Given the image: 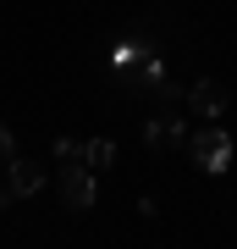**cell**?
Returning <instances> with one entry per match:
<instances>
[{"label": "cell", "mask_w": 237, "mask_h": 249, "mask_svg": "<svg viewBox=\"0 0 237 249\" xmlns=\"http://www.w3.org/2000/svg\"><path fill=\"white\" fill-rule=\"evenodd\" d=\"M188 155H193L199 172H210V178H221V172L232 166V133L221 122H204L199 133H188Z\"/></svg>", "instance_id": "obj_1"}, {"label": "cell", "mask_w": 237, "mask_h": 249, "mask_svg": "<svg viewBox=\"0 0 237 249\" xmlns=\"http://www.w3.org/2000/svg\"><path fill=\"white\" fill-rule=\"evenodd\" d=\"M55 188H61V205H66L72 216H83V211L99 205V178H94V166H83V160H66Z\"/></svg>", "instance_id": "obj_2"}, {"label": "cell", "mask_w": 237, "mask_h": 249, "mask_svg": "<svg viewBox=\"0 0 237 249\" xmlns=\"http://www.w3.org/2000/svg\"><path fill=\"white\" fill-rule=\"evenodd\" d=\"M226 100H232V94H226V83H221V78H199L193 89H188V111L204 116V122H221Z\"/></svg>", "instance_id": "obj_3"}, {"label": "cell", "mask_w": 237, "mask_h": 249, "mask_svg": "<svg viewBox=\"0 0 237 249\" xmlns=\"http://www.w3.org/2000/svg\"><path fill=\"white\" fill-rule=\"evenodd\" d=\"M188 139V127L176 122L171 111H155L149 122H143V144H149V150H171V144H182Z\"/></svg>", "instance_id": "obj_4"}, {"label": "cell", "mask_w": 237, "mask_h": 249, "mask_svg": "<svg viewBox=\"0 0 237 249\" xmlns=\"http://www.w3.org/2000/svg\"><path fill=\"white\" fill-rule=\"evenodd\" d=\"M6 172H11V188H17V199H28V194H39V188H44V160H28V155H17Z\"/></svg>", "instance_id": "obj_5"}, {"label": "cell", "mask_w": 237, "mask_h": 249, "mask_svg": "<svg viewBox=\"0 0 237 249\" xmlns=\"http://www.w3.org/2000/svg\"><path fill=\"white\" fill-rule=\"evenodd\" d=\"M83 160H88L94 172H105L111 160H116V144H111V139H94V144H83Z\"/></svg>", "instance_id": "obj_6"}, {"label": "cell", "mask_w": 237, "mask_h": 249, "mask_svg": "<svg viewBox=\"0 0 237 249\" xmlns=\"http://www.w3.org/2000/svg\"><path fill=\"white\" fill-rule=\"evenodd\" d=\"M55 160H61V166H66V160H83V144L78 139H55ZM83 166H88V160H83Z\"/></svg>", "instance_id": "obj_7"}, {"label": "cell", "mask_w": 237, "mask_h": 249, "mask_svg": "<svg viewBox=\"0 0 237 249\" xmlns=\"http://www.w3.org/2000/svg\"><path fill=\"white\" fill-rule=\"evenodd\" d=\"M11 160H17V139H11V127L0 122V166H11Z\"/></svg>", "instance_id": "obj_8"}, {"label": "cell", "mask_w": 237, "mask_h": 249, "mask_svg": "<svg viewBox=\"0 0 237 249\" xmlns=\"http://www.w3.org/2000/svg\"><path fill=\"white\" fill-rule=\"evenodd\" d=\"M11 199H17V188H11V172H6V166H0V211H6V205H11Z\"/></svg>", "instance_id": "obj_9"}]
</instances>
